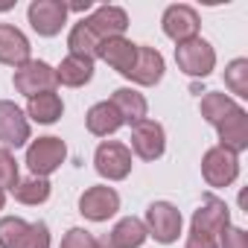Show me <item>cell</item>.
<instances>
[{
  "label": "cell",
  "mask_w": 248,
  "mask_h": 248,
  "mask_svg": "<svg viewBox=\"0 0 248 248\" xmlns=\"http://www.w3.org/2000/svg\"><path fill=\"white\" fill-rule=\"evenodd\" d=\"M27 120L32 123H41V126H53V123L64 114V102L56 91H47V93H38L27 102Z\"/></svg>",
  "instance_id": "7402d4cb"
},
{
  "label": "cell",
  "mask_w": 248,
  "mask_h": 248,
  "mask_svg": "<svg viewBox=\"0 0 248 248\" xmlns=\"http://www.w3.org/2000/svg\"><path fill=\"white\" fill-rule=\"evenodd\" d=\"M161 30L167 38H172L175 44H184V41H193L199 38V30H202V18L193 6L187 3H172L167 6L164 18H161Z\"/></svg>",
  "instance_id": "52a82bcc"
},
{
  "label": "cell",
  "mask_w": 248,
  "mask_h": 248,
  "mask_svg": "<svg viewBox=\"0 0 248 248\" xmlns=\"http://www.w3.org/2000/svg\"><path fill=\"white\" fill-rule=\"evenodd\" d=\"M225 88L239 99L248 96V59H233L225 67Z\"/></svg>",
  "instance_id": "4316f807"
},
{
  "label": "cell",
  "mask_w": 248,
  "mask_h": 248,
  "mask_svg": "<svg viewBox=\"0 0 248 248\" xmlns=\"http://www.w3.org/2000/svg\"><path fill=\"white\" fill-rule=\"evenodd\" d=\"M18 181H21V170H18L15 155L0 146V190H15Z\"/></svg>",
  "instance_id": "83f0119b"
},
{
  "label": "cell",
  "mask_w": 248,
  "mask_h": 248,
  "mask_svg": "<svg viewBox=\"0 0 248 248\" xmlns=\"http://www.w3.org/2000/svg\"><path fill=\"white\" fill-rule=\"evenodd\" d=\"M96 59H102L108 67H114L120 76H129L132 67H135V59H138V44L129 41L126 35H117V38H105L99 44V53Z\"/></svg>",
  "instance_id": "2e32d148"
},
{
  "label": "cell",
  "mask_w": 248,
  "mask_h": 248,
  "mask_svg": "<svg viewBox=\"0 0 248 248\" xmlns=\"http://www.w3.org/2000/svg\"><path fill=\"white\" fill-rule=\"evenodd\" d=\"M0 143L3 149H18L30 143V120L9 99H0Z\"/></svg>",
  "instance_id": "4fadbf2b"
},
{
  "label": "cell",
  "mask_w": 248,
  "mask_h": 248,
  "mask_svg": "<svg viewBox=\"0 0 248 248\" xmlns=\"http://www.w3.org/2000/svg\"><path fill=\"white\" fill-rule=\"evenodd\" d=\"M67 158V146L62 138H38L27 146V167L35 178H50Z\"/></svg>",
  "instance_id": "7a4b0ae2"
},
{
  "label": "cell",
  "mask_w": 248,
  "mask_h": 248,
  "mask_svg": "<svg viewBox=\"0 0 248 248\" xmlns=\"http://www.w3.org/2000/svg\"><path fill=\"white\" fill-rule=\"evenodd\" d=\"M164 70H167V62L164 56L155 50V47H146V44H138V59H135V67L126 79H132L135 85H143V88H152L164 79Z\"/></svg>",
  "instance_id": "e0dca14e"
},
{
  "label": "cell",
  "mask_w": 248,
  "mask_h": 248,
  "mask_svg": "<svg viewBox=\"0 0 248 248\" xmlns=\"http://www.w3.org/2000/svg\"><path fill=\"white\" fill-rule=\"evenodd\" d=\"M96 248H111V242L108 239H96Z\"/></svg>",
  "instance_id": "d6a6232c"
},
{
  "label": "cell",
  "mask_w": 248,
  "mask_h": 248,
  "mask_svg": "<svg viewBox=\"0 0 248 248\" xmlns=\"http://www.w3.org/2000/svg\"><path fill=\"white\" fill-rule=\"evenodd\" d=\"M108 102L120 111L123 123H129V126H135V123L146 120V114H149L146 96H143L140 91H135V88H117V91L111 93V99H108Z\"/></svg>",
  "instance_id": "d6986e66"
},
{
  "label": "cell",
  "mask_w": 248,
  "mask_h": 248,
  "mask_svg": "<svg viewBox=\"0 0 248 248\" xmlns=\"http://www.w3.org/2000/svg\"><path fill=\"white\" fill-rule=\"evenodd\" d=\"M219 248H248V231L245 228H225L219 233Z\"/></svg>",
  "instance_id": "f546056e"
},
{
  "label": "cell",
  "mask_w": 248,
  "mask_h": 248,
  "mask_svg": "<svg viewBox=\"0 0 248 248\" xmlns=\"http://www.w3.org/2000/svg\"><path fill=\"white\" fill-rule=\"evenodd\" d=\"M225 228H231V210H228V204H225L222 199H216V196H204V202H202L199 210L193 213L190 231L219 239V233H222Z\"/></svg>",
  "instance_id": "7c38bea8"
},
{
  "label": "cell",
  "mask_w": 248,
  "mask_h": 248,
  "mask_svg": "<svg viewBox=\"0 0 248 248\" xmlns=\"http://www.w3.org/2000/svg\"><path fill=\"white\" fill-rule=\"evenodd\" d=\"M30 59H32L30 38L18 27H12V24H0V64L21 67Z\"/></svg>",
  "instance_id": "ac0fdd59"
},
{
  "label": "cell",
  "mask_w": 248,
  "mask_h": 248,
  "mask_svg": "<svg viewBox=\"0 0 248 248\" xmlns=\"http://www.w3.org/2000/svg\"><path fill=\"white\" fill-rule=\"evenodd\" d=\"M12 85L18 93H24L27 99L38 96V93H47V91H56V67H50L47 62H38V59H30L27 64L15 67L12 73Z\"/></svg>",
  "instance_id": "8992f818"
},
{
  "label": "cell",
  "mask_w": 248,
  "mask_h": 248,
  "mask_svg": "<svg viewBox=\"0 0 248 248\" xmlns=\"http://www.w3.org/2000/svg\"><path fill=\"white\" fill-rule=\"evenodd\" d=\"M12 196H15L21 204H30V207L44 204V202L50 199V181L32 175V178H27V181H18L15 190H12Z\"/></svg>",
  "instance_id": "484cf974"
},
{
  "label": "cell",
  "mask_w": 248,
  "mask_h": 248,
  "mask_svg": "<svg viewBox=\"0 0 248 248\" xmlns=\"http://www.w3.org/2000/svg\"><path fill=\"white\" fill-rule=\"evenodd\" d=\"M143 225H146V233L155 236V242L172 245V242L181 236L184 219H181V210H178L172 202H152V204L146 207Z\"/></svg>",
  "instance_id": "3957f363"
},
{
  "label": "cell",
  "mask_w": 248,
  "mask_h": 248,
  "mask_svg": "<svg viewBox=\"0 0 248 248\" xmlns=\"http://www.w3.org/2000/svg\"><path fill=\"white\" fill-rule=\"evenodd\" d=\"M233 108H239V102L231 93H219V91H207L202 96V102H199V111H202V117L210 123V126H216L219 120H225Z\"/></svg>",
  "instance_id": "d4e9b609"
},
{
  "label": "cell",
  "mask_w": 248,
  "mask_h": 248,
  "mask_svg": "<svg viewBox=\"0 0 248 248\" xmlns=\"http://www.w3.org/2000/svg\"><path fill=\"white\" fill-rule=\"evenodd\" d=\"M0 248H50L47 222H24L21 216L0 219Z\"/></svg>",
  "instance_id": "6da1fadb"
},
{
  "label": "cell",
  "mask_w": 248,
  "mask_h": 248,
  "mask_svg": "<svg viewBox=\"0 0 248 248\" xmlns=\"http://www.w3.org/2000/svg\"><path fill=\"white\" fill-rule=\"evenodd\" d=\"M132 149L120 140H102L93 152V170L105 181H123L132 172Z\"/></svg>",
  "instance_id": "277c9868"
},
{
  "label": "cell",
  "mask_w": 248,
  "mask_h": 248,
  "mask_svg": "<svg viewBox=\"0 0 248 248\" xmlns=\"http://www.w3.org/2000/svg\"><path fill=\"white\" fill-rule=\"evenodd\" d=\"M93 3H91V0H85V3H82V0H79V3H67V12L73 9V12H88Z\"/></svg>",
  "instance_id": "1f68e13d"
},
{
  "label": "cell",
  "mask_w": 248,
  "mask_h": 248,
  "mask_svg": "<svg viewBox=\"0 0 248 248\" xmlns=\"http://www.w3.org/2000/svg\"><path fill=\"white\" fill-rule=\"evenodd\" d=\"M3 204H6V190H0V210H3Z\"/></svg>",
  "instance_id": "836d02e7"
},
{
  "label": "cell",
  "mask_w": 248,
  "mask_h": 248,
  "mask_svg": "<svg viewBox=\"0 0 248 248\" xmlns=\"http://www.w3.org/2000/svg\"><path fill=\"white\" fill-rule=\"evenodd\" d=\"M85 126H88V132H91L93 138H108V135H114L120 126H126V123H123L120 111L105 99V102L91 105V111L85 114Z\"/></svg>",
  "instance_id": "ffe728a7"
},
{
  "label": "cell",
  "mask_w": 248,
  "mask_h": 248,
  "mask_svg": "<svg viewBox=\"0 0 248 248\" xmlns=\"http://www.w3.org/2000/svg\"><path fill=\"white\" fill-rule=\"evenodd\" d=\"M59 248H96V236L85 228H70L64 236H62V245Z\"/></svg>",
  "instance_id": "f1b7e54d"
},
{
  "label": "cell",
  "mask_w": 248,
  "mask_h": 248,
  "mask_svg": "<svg viewBox=\"0 0 248 248\" xmlns=\"http://www.w3.org/2000/svg\"><path fill=\"white\" fill-rule=\"evenodd\" d=\"M27 18H30V27L41 38H53L67 24V3L64 0H32L27 9Z\"/></svg>",
  "instance_id": "9c48e42d"
},
{
  "label": "cell",
  "mask_w": 248,
  "mask_h": 248,
  "mask_svg": "<svg viewBox=\"0 0 248 248\" xmlns=\"http://www.w3.org/2000/svg\"><path fill=\"white\" fill-rule=\"evenodd\" d=\"M105 239L111 242V248H140V245L149 239V233H146L143 219L126 216V219H120V222L111 228V233H108Z\"/></svg>",
  "instance_id": "44dd1931"
},
{
  "label": "cell",
  "mask_w": 248,
  "mask_h": 248,
  "mask_svg": "<svg viewBox=\"0 0 248 248\" xmlns=\"http://www.w3.org/2000/svg\"><path fill=\"white\" fill-rule=\"evenodd\" d=\"M99 38L91 32V27L85 24V18L82 21H76L73 27H70V35H67V50H70V56H82V59H96V53H99Z\"/></svg>",
  "instance_id": "cb8c5ba5"
},
{
  "label": "cell",
  "mask_w": 248,
  "mask_h": 248,
  "mask_svg": "<svg viewBox=\"0 0 248 248\" xmlns=\"http://www.w3.org/2000/svg\"><path fill=\"white\" fill-rule=\"evenodd\" d=\"M184 248H219V239L213 236H204V233H187V245Z\"/></svg>",
  "instance_id": "4dcf8cb0"
},
{
  "label": "cell",
  "mask_w": 248,
  "mask_h": 248,
  "mask_svg": "<svg viewBox=\"0 0 248 248\" xmlns=\"http://www.w3.org/2000/svg\"><path fill=\"white\" fill-rule=\"evenodd\" d=\"M202 175L210 187H231L239 175V155L222 146H210L202 158Z\"/></svg>",
  "instance_id": "ba28073f"
},
{
  "label": "cell",
  "mask_w": 248,
  "mask_h": 248,
  "mask_svg": "<svg viewBox=\"0 0 248 248\" xmlns=\"http://www.w3.org/2000/svg\"><path fill=\"white\" fill-rule=\"evenodd\" d=\"M216 135H219V146L233 152V155H242L248 149V111L239 105L233 108L225 120L216 123Z\"/></svg>",
  "instance_id": "5bb4252c"
},
{
  "label": "cell",
  "mask_w": 248,
  "mask_h": 248,
  "mask_svg": "<svg viewBox=\"0 0 248 248\" xmlns=\"http://www.w3.org/2000/svg\"><path fill=\"white\" fill-rule=\"evenodd\" d=\"M117 210H120V193L108 184L88 187L79 196V213L91 222H108Z\"/></svg>",
  "instance_id": "8fae6325"
},
{
  "label": "cell",
  "mask_w": 248,
  "mask_h": 248,
  "mask_svg": "<svg viewBox=\"0 0 248 248\" xmlns=\"http://www.w3.org/2000/svg\"><path fill=\"white\" fill-rule=\"evenodd\" d=\"M175 64L178 70H184L193 79H204L213 73L216 67V50L210 47V41H204L202 35L193 41H184L175 47Z\"/></svg>",
  "instance_id": "5b68a950"
},
{
  "label": "cell",
  "mask_w": 248,
  "mask_h": 248,
  "mask_svg": "<svg viewBox=\"0 0 248 248\" xmlns=\"http://www.w3.org/2000/svg\"><path fill=\"white\" fill-rule=\"evenodd\" d=\"M132 152L140 161H158L167 152V132L158 120H140L132 126Z\"/></svg>",
  "instance_id": "30bf717a"
},
{
  "label": "cell",
  "mask_w": 248,
  "mask_h": 248,
  "mask_svg": "<svg viewBox=\"0 0 248 248\" xmlns=\"http://www.w3.org/2000/svg\"><path fill=\"white\" fill-rule=\"evenodd\" d=\"M85 24L91 27V32L99 38V41H105V38H117V35H123L129 30V15H126V9L123 6H96L91 15H85Z\"/></svg>",
  "instance_id": "9a60e30c"
},
{
  "label": "cell",
  "mask_w": 248,
  "mask_h": 248,
  "mask_svg": "<svg viewBox=\"0 0 248 248\" xmlns=\"http://www.w3.org/2000/svg\"><path fill=\"white\" fill-rule=\"evenodd\" d=\"M93 79V62L91 59H82V56H64L62 64L56 67V82L59 85H67V88H82Z\"/></svg>",
  "instance_id": "603a6c76"
}]
</instances>
